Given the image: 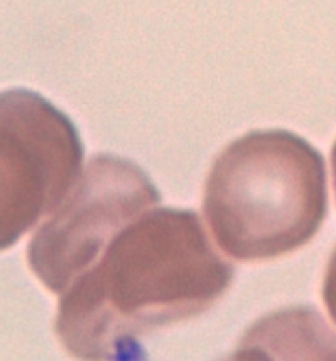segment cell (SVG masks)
Here are the masks:
<instances>
[{
	"mask_svg": "<svg viewBox=\"0 0 336 361\" xmlns=\"http://www.w3.org/2000/svg\"><path fill=\"white\" fill-rule=\"evenodd\" d=\"M278 361H336V331L312 307H287L249 328Z\"/></svg>",
	"mask_w": 336,
	"mask_h": 361,
	"instance_id": "obj_5",
	"label": "cell"
},
{
	"mask_svg": "<svg viewBox=\"0 0 336 361\" xmlns=\"http://www.w3.org/2000/svg\"><path fill=\"white\" fill-rule=\"evenodd\" d=\"M203 210L222 252L266 261L313 240L328 215L326 164L289 130H254L220 152L204 183Z\"/></svg>",
	"mask_w": 336,
	"mask_h": 361,
	"instance_id": "obj_2",
	"label": "cell"
},
{
	"mask_svg": "<svg viewBox=\"0 0 336 361\" xmlns=\"http://www.w3.org/2000/svg\"><path fill=\"white\" fill-rule=\"evenodd\" d=\"M218 361H278L275 358L273 353L259 341L254 334H250L249 330L245 331V335L242 337V341L238 342V348L232 355L225 356V358Z\"/></svg>",
	"mask_w": 336,
	"mask_h": 361,
	"instance_id": "obj_6",
	"label": "cell"
},
{
	"mask_svg": "<svg viewBox=\"0 0 336 361\" xmlns=\"http://www.w3.org/2000/svg\"><path fill=\"white\" fill-rule=\"evenodd\" d=\"M81 162L83 145L66 113L25 88L0 94V252L62 203Z\"/></svg>",
	"mask_w": 336,
	"mask_h": 361,
	"instance_id": "obj_3",
	"label": "cell"
},
{
	"mask_svg": "<svg viewBox=\"0 0 336 361\" xmlns=\"http://www.w3.org/2000/svg\"><path fill=\"white\" fill-rule=\"evenodd\" d=\"M232 279L199 215L150 208L60 295L55 334L73 358L120 361L144 335L210 310Z\"/></svg>",
	"mask_w": 336,
	"mask_h": 361,
	"instance_id": "obj_1",
	"label": "cell"
},
{
	"mask_svg": "<svg viewBox=\"0 0 336 361\" xmlns=\"http://www.w3.org/2000/svg\"><path fill=\"white\" fill-rule=\"evenodd\" d=\"M158 201V190L134 162L95 155L34 235L28 267L53 295H62L123 226Z\"/></svg>",
	"mask_w": 336,
	"mask_h": 361,
	"instance_id": "obj_4",
	"label": "cell"
},
{
	"mask_svg": "<svg viewBox=\"0 0 336 361\" xmlns=\"http://www.w3.org/2000/svg\"><path fill=\"white\" fill-rule=\"evenodd\" d=\"M331 168H333V182H335V192H336V143L331 150Z\"/></svg>",
	"mask_w": 336,
	"mask_h": 361,
	"instance_id": "obj_8",
	"label": "cell"
},
{
	"mask_svg": "<svg viewBox=\"0 0 336 361\" xmlns=\"http://www.w3.org/2000/svg\"><path fill=\"white\" fill-rule=\"evenodd\" d=\"M323 300L326 303V309L330 312L331 319L336 324V247L328 263L326 275L323 282Z\"/></svg>",
	"mask_w": 336,
	"mask_h": 361,
	"instance_id": "obj_7",
	"label": "cell"
}]
</instances>
